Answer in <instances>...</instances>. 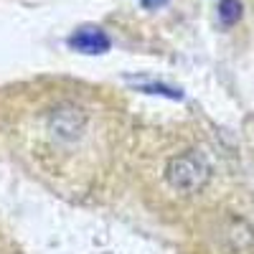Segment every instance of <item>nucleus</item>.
<instances>
[{
	"label": "nucleus",
	"instance_id": "obj_1",
	"mask_svg": "<svg viewBox=\"0 0 254 254\" xmlns=\"http://www.w3.org/2000/svg\"><path fill=\"white\" fill-rule=\"evenodd\" d=\"M211 178V165L198 150L176 155L165 165V181L178 193H196Z\"/></svg>",
	"mask_w": 254,
	"mask_h": 254
},
{
	"label": "nucleus",
	"instance_id": "obj_2",
	"mask_svg": "<svg viewBox=\"0 0 254 254\" xmlns=\"http://www.w3.org/2000/svg\"><path fill=\"white\" fill-rule=\"evenodd\" d=\"M69 46L79 54H87V56H99V54H107L112 49V38L104 33L99 26H81L69 36Z\"/></svg>",
	"mask_w": 254,
	"mask_h": 254
},
{
	"label": "nucleus",
	"instance_id": "obj_3",
	"mask_svg": "<svg viewBox=\"0 0 254 254\" xmlns=\"http://www.w3.org/2000/svg\"><path fill=\"white\" fill-rule=\"evenodd\" d=\"M127 81L135 84L140 92H147V94H160V97H168V99H183L181 89L168 87V84H160V81H147V79H135V76H127Z\"/></svg>",
	"mask_w": 254,
	"mask_h": 254
},
{
	"label": "nucleus",
	"instance_id": "obj_4",
	"mask_svg": "<svg viewBox=\"0 0 254 254\" xmlns=\"http://www.w3.org/2000/svg\"><path fill=\"white\" fill-rule=\"evenodd\" d=\"M219 18H221L224 26H234L237 20L242 18V3H239V0H221Z\"/></svg>",
	"mask_w": 254,
	"mask_h": 254
},
{
	"label": "nucleus",
	"instance_id": "obj_5",
	"mask_svg": "<svg viewBox=\"0 0 254 254\" xmlns=\"http://www.w3.org/2000/svg\"><path fill=\"white\" fill-rule=\"evenodd\" d=\"M142 3V8H160V5H165L168 0H140Z\"/></svg>",
	"mask_w": 254,
	"mask_h": 254
}]
</instances>
